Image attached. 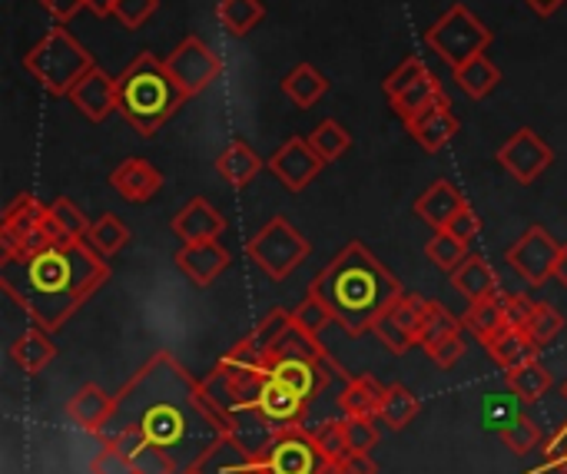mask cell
<instances>
[{
	"label": "cell",
	"mask_w": 567,
	"mask_h": 474,
	"mask_svg": "<svg viewBox=\"0 0 567 474\" xmlns=\"http://www.w3.org/2000/svg\"><path fill=\"white\" fill-rule=\"evenodd\" d=\"M113 432H140L189 472L216 439L229 435V422L209 402L203 382H196L169 352H156L120 389L100 439Z\"/></svg>",
	"instance_id": "6da1fadb"
},
{
	"label": "cell",
	"mask_w": 567,
	"mask_h": 474,
	"mask_svg": "<svg viewBox=\"0 0 567 474\" xmlns=\"http://www.w3.org/2000/svg\"><path fill=\"white\" fill-rule=\"evenodd\" d=\"M106 279L110 266L86 239H60L30 259L0 262V289L47 332L63 329Z\"/></svg>",
	"instance_id": "7a4b0ae2"
},
{
	"label": "cell",
	"mask_w": 567,
	"mask_h": 474,
	"mask_svg": "<svg viewBox=\"0 0 567 474\" xmlns=\"http://www.w3.org/2000/svg\"><path fill=\"white\" fill-rule=\"evenodd\" d=\"M336 316V326L359 339L372 332L375 319L405 296L402 282L382 266L379 256H372L362 243H349L309 286Z\"/></svg>",
	"instance_id": "3957f363"
},
{
	"label": "cell",
	"mask_w": 567,
	"mask_h": 474,
	"mask_svg": "<svg viewBox=\"0 0 567 474\" xmlns=\"http://www.w3.org/2000/svg\"><path fill=\"white\" fill-rule=\"evenodd\" d=\"M183 100L186 93L166 70V60L150 50H143L116 76V113L140 136H153L183 106Z\"/></svg>",
	"instance_id": "277c9868"
},
{
	"label": "cell",
	"mask_w": 567,
	"mask_h": 474,
	"mask_svg": "<svg viewBox=\"0 0 567 474\" xmlns=\"http://www.w3.org/2000/svg\"><path fill=\"white\" fill-rule=\"evenodd\" d=\"M93 53L66 33V27H50L27 53H23V70L53 96H66L83 73H90Z\"/></svg>",
	"instance_id": "5b68a950"
},
{
	"label": "cell",
	"mask_w": 567,
	"mask_h": 474,
	"mask_svg": "<svg viewBox=\"0 0 567 474\" xmlns=\"http://www.w3.org/2000/svg\"><path fill=\"white\" fill-rule=\"evenodd\" d=\"M309 239L286 219V216H272L249 243H246V256L252 259V266L259 272H266L269 279L282 282L286 276H292L306 256H309Z\"/></svg>",
	"instance_id": "8992f818"
},
{
	"label": "cell",
	"mask_w": 567,
	"mask_h": 474,
	"mask_svg": "<svg viewBox=\"0 0 567 474\" xmlns=\"http://www.w3.org/2000/svg\"><path fill=\"white\" fill-rule=\"evenodd\" d=\"M425 43L432 47V53L442 56V63H449L455 70L488 50L492 30L465 3H455L425 30Z\"/></svg>",
	"instance_id": "52a82bcc"
},
{
	"label": "cell",
	"mask_w": 567,
	"mask_h": 474,
	"mask_svg": "<svg viewBox=\"0 0 567 474\" xmlns=\"http://www.w3.org/2000/svg\"><path fill=\"white\" fill-rule=\"evenodd\" d=\"M385 93H389L392 110L402 116V123H412L419 113H425L432 103H439V100L445 96L442 80H439L419 56L402 60V63L389 73Z\"/></svg>",
	"instance_id": "ba28073f"
},
{
	"label": "cell",
	"mask_w": 567,
	"mask_h": 474,
	"mask_svg": "<svg viewBox=\"0 0 567 474\" xmlns=\"http://www.w3.org/2000/svg\"><path fill=\"white\" fill-rule=\"evenodd\" d=\"M259 465L266 474H329L336 468L306 425L279 432V439L259 455Z\"/></svg>",
	"instance_id": "9c48e42d"
},
{
	"label": "cell",
	"mask_w": 567,
	"mask_h": 474,
	"mask_svg": "<svg viewBox=\"0 0 567 474\" xmlns=\"http://www.w3.org/2000/svg\"><path fill=\"white\" fill-rule=\"evenodd\" d=\"M166 70L173 73V80L179 83V90L189 96L203 93L213 80H219L223 73V60L219 53H213L196 33H189L186 40L176 43V50L166 56Z\"/></svg>",
	"instance_id": "30bf717a"
},
{
	"label": "cell",
	"mask_w": 567,
	"mask_h": 474,
	"mask_svg": "<svg viewBox=\"0 0 567 474\" xmlns=\"http://www.w3.org/2000/svg\"><path fill=\"white\" fill-rule=\"evenodd\" d=\"M558 239L545 229V226H532L508 253H505V262L528 282V286H545L551 276H555V266H558Z\"/></svg>",
	"instance_id": "8fae6325"
},
{
	"label": "cell",
	"mask_w": 567,
	"mask_h": 474,
	"mask_svg": "<svg viewBox=\"0 0 567 474\" xmlns=\"http://www.w3.org/2000/svg\"><path fill=\"white\" fill-rule=\"evenodd\" d=\"M425 302L422 296L405 292L402 299H395L372 326V336L392 352V356H405L412 346H419V332H422V316H425Z\"/></svg>",
	"instance_id": "7c38bea8"
},
{
	"label": "cell",
	"mask_w": 567,
	"mask_h": 474,
	"mask_svg": "<svg viewBox=\"0 0 567 474\" xmlns=\"http://www.w3.org/2000/svg\"><path fill=\"white\" fill-rule=\"evenodd\" d=\"M551 159H555V153H551V146L535 133V130H518L502 150H498V163L518 179V183H525V186H532L548 166H551Z\"/></svg>",
	"instance_id": "4fadbf2b"
},
{
	"label": "cell",
	"mask_w": 567,
	"mask_h": 474,
	"mask_svg": "<svg viewBox=\"0 0 567 474\" xmlns=\"http://www.w3.org/2000/svg\"><path fill=\"white\" fill-rule=\"evenodd\" d=\"M326 159L309 146L306 136H292L286 140L272 156H269V169L276 173V179L289 189V193H302L319 173H322Z\"/></svg>",
	"instance_id": "5bb4252c"
},
{
	"label": "cell",
	"mask_w": 567,
	"mask_h": 474,
	"mask_svg": "<svg viewBox=\"0 0 567 474\" xmlns=\"http://www.w3.org/2000/svg\"><path fill=\"white\" fill-rule=\"evenodd\" d=\"M309 405H312L309 399L296 395L292 389H286L282 382H276V379L266 375V385H262V395H259V412H262V419L276 432H289V429L306 425Z\"/></svg>",
	"instance_id": "9a60e30c"
},
{
	"label": "cell",
	"mask_w": 567,
	"mask_h": 474,
	"mask_svg": "<svg viewBox=\"0 0 567 474\" xmlns=\"http://www.w3.org/2000/svg\"><path fill=\"white\" fill-rule=\"evenodd\" d=\"M66 96L86 120L103 123L116 110V76L93 66L90 73H83V80H76V86Z\"/></svg>",
	"instance_id": "2e32d148"
},
{
	"label": "cell",
	"mask_w": 567,
	"mask_h": 474,
	"mask_svg": "<svg viewBox=\"0 0 567 474\" xmlns=\"http://www.w3.org/2000/svg\"><path fill=\"white\" fill-rule=\"evenodd\" d=\"M409 126V133H412V140L425 150V153H439V150H445L452 140H455V133H458V116L452 113V103H449V96H442L439 103H432L425 113H419L412 123H405Z\"/></svg>",
	"instance_id": "e0dca14e"
},
{
	"label": "cell",
	"mask_w": 567,
	"mask_h": 474,
	"mask_svg": "<svg viewBox=\"0 0 567 474\" xmlns=\"http://www.w3.org/2000/svg\"><path fill=\"white\" fill-rule=\"evenodd\" d=\"M169 226H173L176 239H183V246L186 243H206V239H219L226 233V216L209 199L196 196L173 216Z\"/></svg>",
	"instance_id": "ac0fdd59"
},
{
	"label": "cell",
	"mask_w": 567,
	"mask_h": 474,
	"mask_svg": "<svg viewBox=\"0 0 567 474\" xmlns=\"http://www.w3.org/2000/svg\"><path fill=\"white\" fill-rule=\"evenodd\" d=\"M110 186L126 199V203H150L159 189H163V173L140 156L123 159L113 173H110Z\"/></svg>",
	"instance_id": "d6986e66"
},
{
	"label": "cell",
	"mask_w": 567,
	"mask_h": 474,
	"mask_svg": "<svg viewBox=\"0 0 567 474\" xmlns=\"http://www.w3.org/2000/svg\"><path fill=\"white\" fill-rule=\"evenodd\" d=\"M468 206V199L462 196V189L452 179H435L419 199H415V216L422 223H429L435 233L449 229V223Z\"/></svg>",
	"instance_id": "ffe728a7"
},
{
	"label": "cell",
	"mask_w": 567,
	"mask_h": 474,
	"mask_svg": "<svg viewBox=\"0 0 567 474\" xmlns=\"http://www.w3.org/2000/svg\"><path fill=\"white\" fill-rule=\"evenodd\" d=\"M176 266L183 276H189L196 286H209L216 282L226 266H229V253L219 246V239H206V243H186L176 253Z\"/></svg>",
	"instance_id": "44dd1931"
},
{
	"label": "cell",
	"mask_w": 567,
	"mask_h": 474,
	"mask_svg": "<svg viewBox=\"0 0 567 474\" xmlns=\"http://www.w3.org/2000/svg\"><path fill=\"white\" fill-rule=\"evenodd\" d=\"M113 409H116V395H106L100 385L90 382V385H83L80 392H73V399L66 402V419H70L76 429H83V432H90V435H100V432L106 429Z\"/></svg>",
	"instance_id": "7402d4cb"
},
{
	"label": "cell",
	"mask_w": 567,
	"mask_h": 474,
	"mask_svg": "<svg viewBox=\"0 0 567 474\" xmlns=\"http://www.w3.org/2000/svg\"><path fill=\"white\" fill-rule=\"evenodd\" d=\"M485 349H488L492 362H495L498 369H505V375H508V372H515V369L535 362L538 352H542V342H535L528 329L508 326V329H502L498 336H492V339L485 342Z\"/></svg>",
	"instance_id": "603a6c76"
},
{
	"label": "cell",
	"mask_w": 567,
	"mask_h": 474,
	"mask_svg": "<svg viewBox=\"0 0 567 474\" xmlns=\"http://www.w3.org/2000/svg\"><path fill=\"white\" fill-rule=\"evenodd\" d=\"M259 465V455L246 452L233 435L216 439L206 455L193 465L199 474H252Z\"/></svg>",
	"instance_id": "cb8c5ba5"
},
{
	"label": "cell",
	"mask_w": 567,
	"mask_h": 474,
	"mask_svg": "<svg viewBox=\"0 0 567 474\" xmlns=\"http://www.w3.org/2000/svg\"><path fill=\"white\" fill-rule=\"evenodd\" d=\"M385 385L372 375H355L339 392V412L346 419H379Z\"/></svg>",
	"instance_id": "d4e9b609"
},
{
	"label": "cell",
	"mask_w": 567,
	"mask_h": 474,
	"mask_svg": "<svg viewBox=\"0 0 567 474\" xmlns=\"http://www.w3.org/2000/svg\"><path fill=\"white\" fill-rule=\"evenodd\" d=\"M10 359H13V365H17L20 372L40 375V372L56 359V346H53V339H50L47 329L33 326V329H27V332L10 346Z\"/></svg>",
	"instance_id": "484cf974"
},
{
	"label": "cell",
	"mask_w": 567,
	"mask_h": 474,
	"mask_svg": "<svg viewBox=\"0 0 567 474\" xmlns=\"http://www.w3.org/2000/svg\"><path fill=\"white\" fill-rule=\"evenodd\" d=\"M259 169H262V159H259V153H256L246 140H233V143L216 156V173H219L229 186H236V189L249 186V183L259 176Z\"/></svg>",
	"instance_id": "4316f807"
},
{
	"label": "cell",
	"mask_w": 567,
	"mask_h": 474,
	"mask_svg": "<svg viewBox=\"0 0 567 474\" xmlns=\"http://www.w3.org/2000/svg\"><path fill=\"white\" fill-rule=\"evenodd\" d=\"M452 286H455L468 302L498 296V276H495V269L488 266V259H482V256H475V253H468V259L452 272Z\"/></svg>",
	"instance_id": "83f0119b"
},
{
	"label": "cell",
	"mask_w": 567,
	"mask_h": 474,
	"mask_svg": "<svg viewBox=\"0 0 567 474\" xmlns=\"http://www.w3.org/2000/svg\"><path fill=\"white\" fill-rule=\"evenodd\" d=\"M282 93L299 106V110H309L316 106L326 93H329V80L322 70H316L312 63H299L296 70H289L282 76Z\"/></svg>",
	"instance_id": "f1b7e54d"
},
{
	"label": "cell",
	"mask_w": 567,
	"mask_h": 474,
	"mask_svg": "<svg viewBox=\"0 0 567 474\" xmlns=\"http://www.w3.org/2000/svg\"><path fill=\"white\" fill-rule=\"evenodd\" d=\"M462 326L485 346L492 336H498L502 329H508V316L502 309V296H488V299H478V302H468L465 316H462Z\"/></svg>",
	"instance_id": "f546056e"
},
{
	"label": "cell",
	"mask_w": 567,
	"mask_h": 474,
	"mask_svg": "<svg viewBox=\"0 0 567 474\" xmlns=\"http://www.w3.org/2000/svg\"><path fill=\"white\" fill-rule=\"evenodd\" d=\"M452 73H455V83H458L472 100H485V96L498 86V80H502V70H498L485 53L472 56L468 63L455 66Z\"/></svg>",
	"instance_id": "4dcf8cb0"
},
{
	"label": "cell",
	"mask_w": 567,
	"mask_h": 474,
	"mask_svg": "<svg viewBox=\"0 0 567 474\" xmlns=\"http://www.w3.org/2000/svg\"><path fill=\"white\" fill-rule=\"evenodd\" d=\"M422 402L405 389V385H385V399H382V409H379V419L392 429V432H402L415 422Z\"/></svg>",
	"instance_id": "1f68e13d"
},
{
	"label": "cell",
	"mask_w": 567,
	"mask_h": 474,
	"mask_svg": "<svg viewBox=\"0 0 567 474\" xmlns=\"http://www.w3.org/2000/svg\"><path fill=\"white\" fill-rule=\"evenodd\" d=\"M216 17L233 37H246L266 17V7H262V0H219Z\"/></svg>",
	"instance_id": "d6a6232c"
},
{
	"label": "cell",
	"mask_w": 567,
	"mask_h": 474,
	"mask_svg": "<svg viewBox=\"0 0 567 474\" xmlns=\"http://www.w3.org/2000/svg\"><path fill=\"white\" fill-rule=\"evenodd\" d=\"M289 329H292V312H286V309H269V312L262 316V322L246 336V346H249L252 352H259L262 359H269V352L279 346V339H282Z\"/></svg>",
	"instance_id": "836d02e7"
},
{
	"label": "cell",
	"mask_w": 567,
	"mask_h": 474,
	"mask_svg": "<svg viewBox=\"0 0 567 474\" xmlns=\"http://www.w3.org/2000/svg\"><path fill=\"white\" fill-rule=\"evenodd\" d=\"M508 389H512L525 405H535V402H542L545 392L551 389V372L535 359V362H528V365L508 372Z\"/></svg>",
	"instance_id": "e575fe53"
},
{
	"label": "cell",
	"mask_w": 567,
	"mask_h": 474,
	"mask_svg": "<svg viewBox=\"0 0 567 474\" xmlns=\"http://www.w3.org/2000/svg\"><path fill=\"white\" fill-rule=\"evenodd\" d=\"M462 329H465V326H462L458 316H452L442 302L429 299V302H425V316H422L419 346L429 349V346H435V342H442V339H449V336H458Z\"/></svg>",
	"instance_id": "d590c367"
},
{
	"label": "cell",
	"mask_w": 567,
	"mask_h": 474,
	"mask_svg": "<svg viewBox=\"0 0 567 474\" xmlns=\"http://www.w3.org/2000/svg\"><path fill=\"white\" fill-rule=\"evenodd\" d=\"M309 146L326 159V163H332V159H339L342 153H349V146H352V136H349V130L342 126V123H336V120H322L309 136Z\"/></svg>",
	"instance_id": "8d00e7d4"
},
{
	"label": "cell",
	"mask_w": 567,
	"mask_h": 474,
	"mask_svg": "<svg viewBox=\"0 0 567 474\" xmlns=\"http://www.w3.org/2000/svg\"><path fill=\"white\" fill-rule=\"evenodd\" d=\"M126 239H130V229L113 216V213H106V216H100L93 226H90V233H86V243L103 256V259H110V256H116L123 246H126Z\"/></svg>",
	"instance_id": "74e56055"
},
{
	"label": "cell",
	"mask_w": 567,
	"mask_h": 474,
	"mask_svg": "<svg viewBox=\"0 0 567 474\" xmlns=\"http://www.w3.org/2000/svg\"><path fill=\"white\" fill-rule=\"evenodd\" d=\"M498 439H502V445H505L512 455H532V452L545 442V429H542L538 419H532V415L525 412L518 422H512L505 432H498Z\"/></svg>",
	"instance_id": "f35d334b"
},
{
	"label": "cell",
	"mask_w": 567,
	"mask_h": 474,
	"mask_svg": "<svg viewBox=\"0 0 567 474\" xmlns=\"http://www.w3.org/2000/svg\"><path fill=\"white\" fill-rule=\"evenodd\" d=\"M425 256L442 269V272H455L465 259H468V243H462V239H455L449 229H439L432 239H429V246H425Z\"/></svg>",
	"instance_id": "ab89813d"
},
{
	"label": "cell",
	"mask_w": 567,
	"mask_h": 474,
	"mask_svg": "<svg viewBox=\"0 0 567 474\" xmlns=\"http://www.w3.org/2000/svg\"><path fill=\"white\" fill-rule=\"evenodd\" d=\"M47 219V206L37 199V196H30V193H20V196H13L10 203H7V209H3V229H17V233H23V229H33V226H40Z\"/></svg>",
	"instance_id": "60d3db41"
},
{
	"label": "cell",
	"mask_w": 567,
	"mask_h": 474,
	"mask_svg": "<svg viewBox=\"0 0 567 474\" xmlns=\"http://www.w3.org/2000/svg\"><path fill=\"white\" fill-rule=\"evenodd\" d=\"M332 322H336L332 309H329L316 292H309V296L292 309V326H296V329H302L306 336H316V339H319Z\"/></svg>",
	"instance_id": "b9f144b4"
},
{
	"label": "cell",
	"mask_w": 567,
	"mask_h": 474,
	"mask_svg": "<svg viewBox=\"0 0 567 474\" xmlns=\"http://www.w3.org/2000/svg\"><path fill=\"white\" fill-rule=\"evenodd\" d=\"M522 405H525V402H522L515 392H512V395H488L485 405H482V422H485V429L495 432V435L505 432L512 422H518V419L525 415Z\"/></svg>",
	"instance_id": "7bdbcfd3"
},
{
	"label": "cell",
	"mask_w": 567,
	"mask_h": 474,
	"mask_svg": "<svg viewBox=\"0 0 567 474\" xmlns=\"http://www.w3.org/2000/svg\"><path fill=\"white\" fill-rule=\"evenodd\" d=\"M47 216H50V223L60 229V236L63 239H86V233H90V219L66 199V196H60V199H53L50 203V209H47Z\"/></svg>",
	"instance_id": "ee69618b"
},
{
	"label": "cell",
	"mask_w": 567,
	"mask_h": 474,
	"mask_svg": "<svg viewBox=\"0 0 567 474\" xmlns=\"http://www.w3.org/2000/svg\"><path fill=\"white\" fill-rule=\"evenodd\" d=\"M561 329H565V316H561L551 302H538L535 312H532V322H528L532 339L542 342V346H548Z\"/></svg>",
	"instance_id": "f6af8a7d"
},
{
	"label": "cell",
	"mask_w": 567,
	"mask_h": 474,
	"mask_svg": "<svg viewBox=\"0 0 567 474\" xmlns=\"http://www.w3.org/2000/svg\"><path fill=\"white\" fill-rule=\"evenodd\" d=\"M316 435V442H319V449H322V455L332 462V465H339L346 455H349V442H346V422H326L319 432H312Z\"/></svg>",
	"instance_id": "bcb514c9"
},
{
	"label": "cell",
	"mask_w": 567,
	"mask_h": 474,
	"mask_svg": "<svg viewBox=\"0 0 567 474\" xmlns=\"http://www.w3.org/2000/svg\"><path fill=\"white\" fill-rule=\"evenodd\" d=\"M346 422V442L349 452H372L379 445V429L375 419H342Z\"/></svg>",
	"instance_id": "7dc6e473"
},
{
	"label": "cell",
	"mask_w": 567,
	"mask_h": 474,
	"mask_svg": "<svg viewBox=\"0 0 567 474\" xmlns=\"http://www.w3.org/2000/svg\"><path fill=\"white\" fill-rule=\"evenodd\" d=\"M159 0H116L113 17L126 27V30H140L153 13H156Z\"/></svg>",
	"instance_id": "c3c4849f"
},
{
	"label": "cell",
	"mask_w": 567,
	"mask_h": 474,
	"mask_svg": "<svg viewBox=\"0 0 567 474\" xmlns=\"http://www.w3.org/2000/svg\"><path fill=\"white\" fill-rule=\"evenodd\" d=\"M465 349H468V346H465V336L458 332V336H449V339L429 346L425 356H429L439 369H452V365H458V362L465 359Z\"/></svg>",
	"instance_id": "681fc988"
},
{
	"label": "cell",
	"mask_w": 567,
	"mask_h": 474,
	"mask_svg": "<svg viewBox=\"0 0 567 474\" xmlns=\"http://www.w3.org/2000/svg\"><path fill=\"white\" fill-rule=\"evenodd\" d=\"M90 472L93 474H140L136 465L113 445H103V452L90 462Z\"/></svg>",
	"instance_id": "f907efd6"
},
{
	"label": "cell",
	"mask_w": 567,
	"mask_h": 474,
	"mask_svg": "<svg viewBox=\"0 0 567 474\" xmlns=\"http://www.w3.org/2000/svg\"><path fill=\"white\" fill-rule=\"evenodd\" d=\"M498 296H502V309H505V316H508V326L528 329L532 312H535L538 302H532V299L522 296V292H498Z\"/></svg>",
	"instance_id": "816d5d0a"
},
{
	"label": "cell",
	"mask_w": 567,
	"mask_h": 474,
	"mask_svg": "<svg viewBox=\"0 0 567 474\" xmlns=\"http://www.w3.org/2000/svg\"><path fill=\"white\" fill-rule=\"evenodd\" d=\"M449 233H452L455 239H462V243L478 239V233H482V219H478V213H475L472 206H465V209L449 223Z\"/></svg>",
	"instance_id": "f5cc1de1"
},
{
	"label": "cell",
	"mask_w": 567,
	"mask_h": 474,
	"mask_svg": "<svg viewBox=\"0 0 567 474\" xmlns=\"http://www.w3.org/2000/svg\"><path fill=\"white\" fill-rule=\"evenodd\" d=\"M40 7H43L56 23H66V20H73V17L86 7V0H40Z\"/></svg>",
	"instance_id": "db71d44e"
},
{
	"label": "cell",
	"mask_w": 567,
	"mask_h": 474,
	"mask_svg": "<svg viewBox=\"0 0 567 474\" xmlns=\"http://www.w3.org/2000/svg\"><path fill=\"white\" fill-rule=\"evenodd\" d=\"M336 468L342 474H379V465L372 462L369 452H349Z\"/></svg>",
	"instance_id": "11a10c76"
},
{
	"label": "cell",
	"mask_w": 567,
	"mask_h": 474,
	"mask_svg": "<svg viewBox=\"0 0 567 474\" xmlns=\"http://www.w3.org/2000/svg\"><path fill=\"white\" fill-rule=\"evenodd\" d=\"M545 468H561L567 474V429L548 445V465Z\"/></svg>",
	"instance_id": "9f6ffc18"
},
{
	"label": "cell",
	"mask_w": 567,
	"mask_h": 474,
	"mask_svg": "<svg viewBox=\"0 0 567 474\" xmlns=\"http://www.w3.org/2000/svg\"><path fill=\"white\" fill-rule=\"evenodd\" d=\"M535 13H542V17H551L555 10H561L567 0H525Z\"/></svg>",
	"instance_id": "6f0895ef"
},
{
	"label": "cell",
	"mask_w": 567,
	"mask_h": 474,
	"mask_svg": "<svg viewBox=\"0 0 567 474\" xmlns=\"http://www.w3.org/2000/svg\"><path fill=\"white\" fill-rule=\"evenodd\" d=\"M86 7H90L96 17H113V7H116V0H86Z\"/></svg>",
	"instance_id": "680465c9"
},
{
	"label": "cell",
	"mask_w": 567,
	"mask_h": 474,
	"mask_svg": "<svg viewBox=\"0 0 567 474\" xmlns=\"http://www.w3.org/2000/svg\"><path fill=\"white\" fill-rule=\"evenodd\" d=\"M555 279L567 286V243L561 246V253H558V266H555Z\"/></svg>",
	"instance_id": "91938a15"
},
{
	"label": "cell",
	"mask_w": 567,
	"mask_h": 474,
	"mask_svg": "<svg viewBox=\"0 0 567 474\" xmlns=\"http://www.w3.org/2000/svg\"><path fill=\"white\" fill-rule=\"evenodd\" d=\"M183 474H199V472H196V468H189V472H183Z\"/></svg>",
	"instance_id": "94428289"
},
{
	"label": "cell",
	"mask_w": 567,
	"mask_h": 474,
	"mask_svg": "<svg viewBox=\"0 0 567 474\" xmlns=\"http://www.w3.org/2000/svg\"><path fill=\"white\" fill-rule=\"evenodd\" d=\"M329 474H342V472H339V468H332V472H329Z\"/></svg>",
	"instance_id": "6125c7cd"
},
{
	"label": "cell",
	"mask_w": 567,
	"mask_h": 474,
	"mask_svg": "<svg viewBox=\"0 0 567 474\" xmlns=\"http://www.w3.org/2000/svg\"><path fill=\"white\" fill-rule=\"evenodd\" d=\"M561 392H565V399H567V382H565V389H561Z\"/></svg>",
	"instance_id": "be15d7a7"
}]
</instances>
